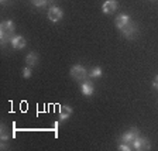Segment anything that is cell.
<instances>
[{"label": "cell", "mask_w": 158, "mask_h": 151, "mask_svg": "<svg viewBox=\"0 0 158 151\" xmlns=\"http://www.w3.org/2000/svg\"><path fill=\"white\" fill-rule=\"evenodd\" d=\"M114 23L118 30H122L123 27H126L128 23H131V19H130V16H127V14H118V16L116 17Z\"/></svg>", "instance_id": "10"}, {"label": "cell", "mask_w": 158, "mask_h": 151, "mask_svg": "<svg viewBox=\"0 0 158 151\" xmlns=\"http://www.w3.org/2000/svg\"><path fill=\"white\" fill-rule=\"evenodd\" d=\"M37 62H38V54L34 52V51H31V52L27 54V57H26L27 66H31V68H33V66L37 65Z\"/></svg>", "instance_id": "12"}, {"label": "cell", "mask_w": 158, "mask_h": 151, "mask_svg": "<svg viewBox=\"0 0 158 151\" xmlns=\"http://www.w3.org/2000/svg\"><path fill=\"white\" fill-rule=\"evenodd\" d=\"M71 115H72V107H69V106H61L59 107V120L61 122L69 119Z\"/></svg>", "instance_id": "11"}, {"label": "cell", "mask_w": 158, "mask_h": 151, "mask_svg": "<svg viewBox=\"0 0 158 151\" xmlns=\"http://www.w3.org/2000/svg\"><path fill=\"white\" fill-rule=\"evenodd\" d=\"M14 30H16V26L11 20H6L3 23L0 24V40H2V47H4L7 43H9L11 37L14 34Z\"/></svg>", "instance_id": "1"}, {"label": "cell", "mask_w": 158, "mask_h": 151, "mask_svg": "<svg viewBox=\"0 0 158 151\" xmlns=\"http://www.w3.org/2000/svg\"><path fill=\"white\" fill-rule=\"evenodd\" d=\"M117 150H120V151H130V150H133V147H131V145H128V143H122V144L117 147Z\"/></svg>", "instance_id": "16"}, {"label": "cell", "mask_w": 158, "mask_h": 151, "mask_svg": "<svg viewBox=\"0 0 158 151\" xmlns=\"http://www.w3.org/2000/svg\"><path fill=\"white\" fill-rule=\"evenodd\" d=\"M138 134H140V132H138L137 128H130L128 132H126V133H123L122 134L120 141L122 143H131L135 137H138Z\"/></svg>", "instance_id": "7"}, {"label": "cell", "mask_w": 158, "mask_h": 151, "mask_svg": "<svg viewBox=\"0 0 158 151\" xmlns=\"http://www.w3.org/2000/svg\"><path fill=\"white\" fill-rule=\"evenodd\" d=\"M10 44H11V47H13L14 49H23L24 47H26L27 41L24 40V37H21V36H13L11 40H10Z\"/></svg>", "instance_id": "8"}, {"label": "cell", "mask_w": 158, "mask_h": 151, "mask_svg": "<svg viewBox=\"0 0 158 151\" xmlns=\"http://www.w3.org/2000/svg\"><path fill=\"white\" fill-rule=\"evenodd\" d=\"M2 141H7L9 140V132H7V128H6V126H3L2 124Z\"/></svg>", "instance_id": "14"}, {"label": "cell", "mask_w": 158, "mask_h": 151, "mask_svg": "<svg viewBox=\"0 0 158 151\" xmlns=\"http://www.w3.org/2000/svg\"><path fill=\"white\" fill-rule=\"evenodd\" d=\"M131 147L133 150H137V151H141V150H150V143L147 141V138L144 137H135L134 140L131 141Z\"/></svg>", "instance_id": "3"}, {"label": "cell", "mask_w": 158, "mask_h": 151, "mask_svg": "<svg viewBox=\"0 0 158 151\" xmlns=\"http://www.w3.org/2000/svg\"><path fill=\"white\" fill-rule=\"evenodd\" d=\"M64 17V11L61 7H56V6H52L49 7L48 10V19L52 21V23H58L59 20Z\"/></svg>", "instance_id": "5"}, {"label": "cell", "mask_w": 158, "mask_h": 151, "mask_svg": "<svg viewBox=\"0 0 158 151\" xmlns=\"http://www.w3.org/2000/svg\"><path fill=\"white\" fill-rule=\"evenodd\" d=\"M117 9H118L117 0H106L105 3L102 4V11L105 14H112V13H114Z\"/></svg>", "instance_id": "6"}, {"label": "cell", "mask_w": 158, "mask_h": 151, "mask_svg": "<svg viewBox=\"0 0 158 151\" xmlns=\"http://www.w3.org/2000/svg\"><path fill=\"white\" fill-rule=\"evenodd\" d=\"M152 88H155V89H158V83H154V85H152Z\"/></svg>", "instance_id": "19"}, {"label": "cell", "mask_w": 158, "mask_h": 151, "mask_svg": "<svg viewBox=\"0 0 158 151\" xmlns=\"http://www.w3.org/2000/svg\"><path fill=\"white\" fill-rule=\"evenodd\" d=\"M0 2H2V3L4 4V3H6V2H7V0H0Z\"/></svg>", "instance_id": "20"}, {"label": "cell", "mask_w": 158, "mask_h": 151, "mask_svg": "<svg viewBox=\"0 0 158 151\" xmlns=\"http://www.w3.org/2000/svg\"><path fill=\"white\" fill-rule=\"evenodd\" d=\"M69 75L72 76L75 81L83 82L86 79V76H88V71H86V68L82 65H73L72 68H71V71H69Z\"/></svg>", "instance_id": "2"}, {"label": "cell", "mask_w": 158, "mask_h": 151, "mask_svg": "<svg viewBox=\"0 0 158 151\" xmlns=\"http://www.w3.org/2000/svg\"><path fill=\"white\" fill-rule=\"evenodd\" d=\"M154 83H158V75L154 78V82H152V85H154Z\"/></svg>", "instance_id": "17"}, {"label": "cell", "mask_w": 158, "mask_h": 151, "mask_svg": "<svg viewBox=\"0 0 158 151\" xmlns=\"http://www.w3.org/2000/svg\"><path fill=\"white\" fill-rule=\"evenodd\" d=\"M44 2H45V3H47V4H48V3H52L54 0H44Z\"/></svg>", "instance_id": "18"}, {"label": "cell", "mask_w": 158, "mask_h": 151, "mask_svg": "<svg viewBox=\"0 0 158 151\" xmlns=\"http://www.w3.org/2000/svg\"><path fill=\"white\" fill-rule=\"evenodd\" d=\"M81 92H82V95H85V96H92L93 93H95V88H93L92 82L88 81V79H85L82 82V85H81Z\"/></svg>", "instance_id": "9"}, {"label": "cell", "mask_w": 158, "mask_h": 151, "mask_svg": "<svg viewBox=\"0 0 158 151\" xmlns=\"http://www.w3.org/2000/svg\"><path fill=\"white\" fill-rule=\"evenodd\" d=\"M120 33L123 34V36L126 37V38H128V40H131V38H134L135 36H137V33H138V28L135 27V24L133 23H128L126 27H123L122 30H120Z\"/></svg>", "instance_id": "4"}, {"label": "cell", "mask_w": 158, "mask_h": 151, "mask_svg": "<svg viewBox=\"0 0 158 151\" xmlns=\"http://www.w3.org/2000/svg\"><path fill=\"white\" fill-rule=\"evenodd\" d=\"M88 75L90 76V78H100V76L103 75V71H102L100 66H95V68H92L90 71H89Z\"/></svg>", "instance_id": "13"}, {"label": "cell", "mask_w": 158, "mask_h": 151, "mask_svg": "<svg viewBox=\"0 0 158 151\" xmlns=\"http://www.w3.org/2000/svg\"><path fill=\"white\" fill-rule=\"evenodd\" d=\"M23 76L26 79H28V78H31V75H33V72H31V66H26V68L23 69Z\"/></svg>", "instance_id": "15"}]
</instances>
